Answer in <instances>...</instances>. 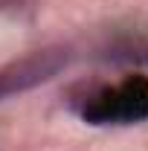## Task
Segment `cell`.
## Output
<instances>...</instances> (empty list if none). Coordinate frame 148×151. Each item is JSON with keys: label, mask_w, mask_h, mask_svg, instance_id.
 Here are the masks:
<instances>
[{"label": "cell", "mask_w": 148, "mask_h": 151, "mask_svg": "<svg viewBox=\"0 0 148 151\" xmlns=\"http://www.w3.org/2000/svg\"><path fill=\"white\" fill-rule=\"evenodd\" d=\"M70 105L90 125H134L148 119V76L131 73L116 84H84Z\"/></svg>", "instance_id": "6da1fadb"}, {"label": "cell", "mask_w": 148, "mask_h": 151, "mask_svg": "<svg viewBox=\"0 0 148 151\" xmlns=\"http://www.w3.org/2000/svg\"><path fill=\"white\" fill-rule=\"evenodd\" d=\"M64 64H67V50H61V47L41 50V52H32V55L9 64L6 70H0V99L15 96L20 90H29L41 81L52 78Z\"/></svg>", "instance_id": "7a4b0ae2"}]
</instances>
